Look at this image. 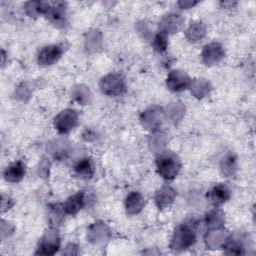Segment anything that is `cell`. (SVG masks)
<instances>
[{
	"label": "cell",
	"mask_w": 256,
	"mask_h": 256,
	"mask_svg": "<svg viewBox=\"0 0 256 256\" xmlns=\"http://www.w3.org/2000/svg\"><path fill=\"white\" fill-rule=\"evenodd\" d=\"M175 197V192L172 188L164 186L163 188H161L156 195V204L159 208H164L167 207L170 203L173 202Z\"/></svg>",
	"instance_id": "13"
},
{
	"label": "cell",
	"mask_w": 256,
	"mask_h": 256,
	"mask_svg": "<svg viewBox=\"0 0 256 256\" xmlns=\"http://www.w3.org/2000/svg\"><path fill=\"white\" fill-rule=\"evenodd\" d=\"M100 87L104 94L109 96H117L125 91V81L119 74H110L102 78Z\"/></svg>",
	"instance_id": "3"
},
{
	"label": "cell",
	"mask_w": 256,
	"mask_h": 256,
	"mask_svg": "<svg viewBox=\"0 0 256 256\" xmlns=\"http://www.w3.org/2000/svg\"><path fill=\"white\" fill-rule=\"evenodd\" d=\"M144 205V199L139 192H131L125 200L126 210L129 214H136L141 211Z\"/></svg>",
	"instance_id": "12"
},
{
	"label": "cell",
	"mask_w": 256,
	"mask_h": 256,
	"mask_svg": "<svg viewBox=\"0 0 256 256\" xmlns=\"http://www.w3.org/2000/svg\"><path fill=\"white\" fill-rule=\"evenodd\" d=\"M156 167L160 176L170 180L177 175L181 164L179 158L174 153L166 151L156 158Z\"/></svg>",
	"instance_id": "1"
},
{
	"label": "cell",
	"mask_w": 256,
	"mask_h": 256,
	"mask_svg": "<svg viewBox=\"0 0 256 256\" xmlns=\"http://www.w3.org/2000/svg\"><path fill=\"white\" fill-rule=\"evenodd\" d=\"M168 45L167 37L164 33H158L153 40V47L158 52H163L166 50Z\"/></svg>",
	"instance_id": "16"
},
{
	"label": "cell",
	"mask_w": 256,
	"mask_h": 256,
	"mask_svg": "<svg viewBox=\"0 0 256 256\" xmlns=\"http://www.w3.org/2000/svg\"><path fill=\"white\" fill-rule=\"evenodd\" d=\"M59 248V240L56 233L48 232L46 234L42 241L40 242L38 251L36 254H42V255H52L55 252H57Z\"/></svg>",
	"instance_id": "8"
},
{
	"label": "cell",
	"mask_w": 256,
	"mask_h": 256,
	"mask_svg": "<svg viewBox=\"0 0 256 256\" xmlns=\"http://www.w3.org/2000/svg\"><path fill=\"white\" fill-rule=\"evenodd\" d=\"M62 48L59 45H48L43 47L38 53V63L40 65H52L61 57Z\"/></svg>",
	"instance_id": "5"
},
{
	"label": "cell",
	"mask_w": 256,
	"mask_h": 256,
	"mask_svg": "<svg viewBox=\"0 0 256 256\" xmlns=\"http://www.w3.org/2000/svg\"><path fill=\"white\" fill-rule=\"evenodd\" d=\"M75 172L83 178H91L94 174V166L90 158L80 160L74 167Z\"/></svg>",
	"instance_id": "14"
},
{
	"label": "cell",
	"mask_w": 256,
	"mask_h": 256,
	"mask_svg": "<svg viewBox=\"0 0 256 256\" xmlns=\"http://www.w3.org/2000/svg\"><path fill=\"white\" fill-rule=\"evenodd\" d=\"M190 79L182 71H171L167 77V86L174 92L185 90L189 85Z\"/></svg>",
	"instance_id": "6"
},
{
	"label": "cell",
	"mask_w": 256,
	"mask_h": 256,
	"mask_svg": "<svg viewBox=\"0 0 256 256\" xmlns=\"http://www.w3.org/2000/svg\"><path fill=\"white\" fill-rule=\"evenodd\" d=\"M77 120V113L74 110L66 109L56 116L54 125L60 133H67L76 126Z\"/></svg>",
	"instance_id": "4"
},
{
	"label": "cell",
	"mask_w": 256,
	"mask_h": 256,
	"mask_svg": "<svg viewBox=\"0 0 256 256\" xmlns=\"http://www.w3.org/2000/svg\"><path fill=\"white\" fill-rule=\"evenodd\" d=\"M187 34L189 36V39H191V41H197L204 36L205 30L201 23H193V24L191 23L187 31Z\"/></svg>",
	"instance_id": "15"
},
{
	"label": "cell",
	"mask_w": 256,
	"mask_h": 256,
	"mask_svg": "<svg viewBox=\"0 0 256 256\" xmlns=\"http://www.w3.org/2000/svg\"><path fill=\"white\" fill-rule=\"evenodd\" d=\"M196 238V230L191 223H184L177 227L172 240L174 249H185L192 245Z\"/></svg>",
	"instance_id": "2"
},
{
	"label": "cell",
	"mask_w": 256,
	"mask_h": 256,
	"mask_svg": "<svg viewBox=\"0 0 256 256\" xmlns=\"http://www.w3.org/2000/svg\"><path fill=\"white\" fill-rule=\"evenodd\" d=\"M85 204V198L83 192H78L77 194L69 197L63 204V210L67 214H76Z\"/></svg>",
	"instance_id": "11"
},
{
	"label": "cell",
	"mask_w": 256,
	"mask_h": 256,
	"mask_svg": "<svg viewBox=\"0 0 256 256\" xmlns=\"http://www.w3.org/2000/svg\"><path fill=\"white\" fill-rule=\"evenodd\" d=\"M3 175L6 181L18 182L25 175V165L21 161L14 162L5 169Z\"/></svg>",
	"instance_id": "10"
},
{
	"label": "cell",
	"mask_w": 256,
	"mask_h": 256,
	"mask_svg": "<svg viewBox=\"0 0 256 256\" xmlns=\"http://www.w3.org/2000/svg\"><path fill=\"white\" fill-rule=\"evenodd\" d=\"M223 49L218 43H211L204 47L202 56L203 60L207 65H212L217 63L223 57Z\"/></svg>",
	"instance_id": "9"
},
{
	"label": "cell",
	"mask_w": 256,
	"mask_h": 256,
	"mask_svg": "<svg viewBox=\"0 0 256 256\" xmlns=\"http://www.w3.org/2000/svg\"><path fill=\"white\" fill-rule=\"evenodd\" d=\"M229 198H230V190L224 184H218L214 186L207 193L208 201L215 206H219L225 203L227 200H229Z\"/></svg>",
	"instance_id": "7"
}]
</instances>
